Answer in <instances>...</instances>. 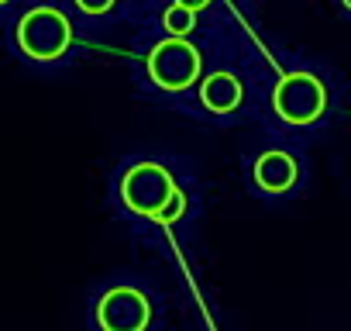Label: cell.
I'll return each instance as SVG.
<instances>
[{
	"label": "cell",
	"mask_w": 351,
	"mask_h": 331,
	"mask_svg": "<svg viewBox=\"0 0 351 331\" xmlns=\"http://www.w3.org/2000/svg\"><path fill=\"white\" fill-rule=\"evenodd\" d=\"M11 38H14V49L25 62L32 66H59L69 52H73V42H76V32H73V21L62 8L56 4H35L28 11L18 14L14 28H11Z\"/></svg>",
	"instance_id": "1"
},
{
	"label": "cell",
	"mask_w": 351,
	"mask_h": 331,
	"mask_svg": "<svg viewBox=\"0 0 351 331\" xmlns=\"http://www.w3.org/2000/svg\"><path fill=\"white\" fill-rule=\"evenodd\" d=\"M327 107H330L327 83L317 73H306V69L286 73L276 83V90H272V111L289 128H310V124H317L327 114Z\"/></svg>",
	"instance_id": "2"
},
{
	"label": "cell",
	"mask_w": 351,
	"mask_h": 331,
	"mask_svg": "<svg viewBox=\"0 0 351 331\" xmlns=\"http://www.w3.org/2000/svg\"><path fill=\"white\" fill-rule=\"evenodd\" d=\"M148 80L165 90V93H180V90H190L193 83H200V73H204V56L200 49L190 42V38H165L158 42L152 52H148Z\"/></svg>",
	"instance_id": "3"
},
{
	"label": "cell",
	"mask_w": 351,
	"mask_h": 331,
	"mask_svg": "<svg viewBox=\"0 0 351 331\" xmlns=\"http://www.w3.org/2000/svg\"><path fill=\"white\" fill-rule=\"evenodd\" d=\"M180 190L172 180V173L162 162H134L121 176V201L131 214L141 218H158V211L169 204V197Z\"/></svg>",
	"instance_id": "4"
},
{
	"label": "cell",
	"mask_w": 351,
	"mask_h": 331,
	"mask_svg": "<svg viewBox=\"0 0 351 331\" xmlns=\"http://www.w3.org/2000/svg\"><path fill=\"white\" fill-rule=\"evenodd\" d=\"M152 304L138 286H110L97 300V328L100 331H148Z\"/></svg>",
	"instance_id": "5"
},
{
	"label": "cell",
	"mask_w": 351,
	"mask_h": 331,
	"mask_svg": "<svg viewBox=\"0 0 351 331\" xmlns=\"http://www.w3.org/2000/svg\"><path fill=\"white\" fill-rule=\"evenodd\" d=\"M252 180L262 194H289L300 183V162L282 148H269L255 159Z\"/></svg>",
	"instance_id": "6"
},
{
	"label": "cell",
	"mask_w": 351,
	"mask_h": 331,
	"mask_svg": "<svg viewBox=\"0 0 351 331\" xmlns=\"http://www.w3.org/2000/svg\"><path fill=\"white\" fill-rule=\"evenodd\" d=\"M200 104L214 114H231L245 104V87L234 73H210L200 83Z\"/></svg>",
	"instance_id": "7"
},
{
	"label": "cell",
	"mask_w": 351,
	"mask_h": 331,
	"mask_svg": "<svg viewBox=\"0 0 351 331\" xmlns=\"http://www.w3.org/2000/svg\"><path fill=\"white\" fill-rule=\"evenodd\" d=\"M162 28H165L172 38H186V35L197 28V11H193V8H183V4H172V8H165V14H162Z\"/></svg>",
	"instance_id": "8"
},
{
	"label": "cell",
	"mask_w": 351,
	"mask_h": 331,
	"mask_svg": "<svg viewBox=\"0 0 351 331\" xmlns=\"http://www.w3.org/2000/svg\"><path fill=\"white\" fill-rule=\"evenodd\" d=\"M183 214H186V194H183V190H176V194L169 197V204L158 211L155 221H158V225H172V221H180Z\"/></svg>",
	"instance_id": "9"
},
{
	"label": "cell",
	"mask_w": 351,
	"mask_h": 331,
	"mask_svg": "<svg viewBox=\"0 0 351 331\" xmlns=\"http://www.w3.org/2000/svg\"><path fill=\"white\" fill-rule=\"evenodd\" d=\"M73 8L86 18H104L117 8V0H73Z\"/></svg>",
	"instance_id": "10"
},
{
	"label": "cell",
	"mask_w": 351,
	"mask_h": 331,
	"mask_svg": "<svg viewBox=\"0 0 351 331\" xmlns=\"http://www.w3.org/2000/svg\"><path fill=\"white\" fill-rule=\"evenodd\" d=\"M176 4H183V8H193V11H197V8H204L200 0H176Z\"/></svg>",
	"instance_id": "11"
},
{
	"label": "cell",
	"mask_w": 351,
	"mask_h": 331,
	"mask_svg": "<svg viewBox=\"0 0 351 331\" xmlns=\"http://www.w3.org/2000/svg\"><path fill=\"white\" fill-rule=\"evenodd\" d=\"M8 8H14V0H0V11H8Z\"/></svg>",
	"instance_id": "12"
},
{
	"label": "cell",
	"mask_w": 351,
	"mask_h": 331,
	"mask_svg": "<svg viewBox=\"0 0 351 331\" xmlns=\"http://www.w3.org/2000/svg\"><path fill=\"white\" fill-rule=\"evenodd\" d=\"M341 4H344V11H351V0H341Z\"/></svg>",
	"instance_id": "13"
},
{
	"label": "cell",
	"mask_w": 351,
	"mask_h": 331,
	"mask_svg": "<svg viewBox=\"0 0 351 331\" xmlns=\"http://www.w3.org/2000/svg\"><path fill=\"white\" fill-rule=\"evenodd\" d=\"M200 4H210V0H200Z\"/></svg>",
	"instance_id": "14"
}]
</instances>
